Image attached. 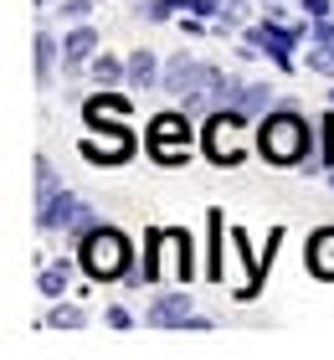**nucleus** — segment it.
Masks as SVG:
<instances>
[{
	"label": "nucleus",
	"instance_id": "f257e3e1",
	"mask_svg": "<svg viewBox=\"0 0 334 360\" xmlns=\"http://www.w3.org/2000/svg\"><path fill=\"white\" fill-rule=\"evenodd\" d=\"M309 124L298 119L293 108H273V113H262V124H257V150L262 160H273V165H298V160L309 155Z\"/></svg>",
	"mask_w": 334,
	"mask_h": 360
},
{
	"label": "nucleus",
	"instance_id": "f03ea898",
	"mask_svg": "<svg viewBox=\"0 0 334 360\" xmlns=\"http://www.w3.org/2000/svg\"><path fill=\"white\" fill-rule=\"evenodd\" d=\"M82 268H88V278H98V283H108V278H129V242L124 232H113V226H93L88 237H82Z\"/></svg>",
	"mask_w": 334,
	"mask_h": 360
},
{
	"label": "nucleus",
	"instance_id": "7ed1b4c3",
	"mask_svg": "<svg viewBox=\"0 0 334 360\" xmlns=\"http://www.w3.org/2000/svg\"><path fill=\"white\" fill-rule=\"evenodd\" d=\"M242 124H247L242 108L211 113V124H206V155L216 160V165H237V160H242V144H237V129Z\"/></svg>",
	"mask_w": 334,
	"mask_h": 360
},
{
	"label": "nucleus",
	"instance_id": "20e7f679",
	"mask_svg": "<svg viewBox=\"0 0 334 360\" xmlns=\"http://www.w3.org/2000/svg\"><path fill=\"white\" fill-rule=\"evenodd\" d=\"M149 150H155L165 165H180V160L191 155V124L180 119V113H160V119L149 124Z\"/></svg>",
	"mask_w": 334,
	"mask_h": 360
},
{
	"label": "nucleus",
	"instance_id": "39448f33",
	"mask_svg": "<svg viewBox=\"0 0 334 360\" xmlns=\"http://www.w3.org/2000/svg\"><path fill=\"white\" fill-rule=\"evenodd\" d=\"M298 37H304L298 26H278L273 15H267L262 26H252V31H247V41H252L262 57H273L278 68H293V46H298Z\"/></svg>",
	"mask_w": 334,
	"mask_h": 360
},
{
	"label": "nucleus",
	"instance_id": "423d86ee",
	"mask_svg": "<svg viewBox=\"0 0 334 360\" xmlns=\"http://www.w3.org/2000/svg\"><path fill=\"white\" fill-rule=\"evenodd\" d=\"M41 226H46V232H57V226H62V232H77V237H88L98 221H93V211L82 206L77 195H67V191H62L52 206H41Z\"/></svg>",
	"mask_w": 334,
	"mask_h": 360
},
{
	"label": "nucleus",
	"instance_id": "0eeeda50",
	"mask_svg": "<svg viewBox=\"0 0 334 360\" xmlns=\"http://www.w3.org/2000/svg\"><path fill=\"white\" fill-rule=\"evenodd\" d=\"M144 319L155 324V330H191V324H195V314H191V299H186V293H165V299H155Z\"/></svg>",
	"mask_w": 334,
	"mask_h": 360
},
{
	"label": "nucleus",
	"instance_id": "6e6552de",
	"mask_svg": "<svg viewBox=\"0 0 334 360\" xmlns=\"http://www.w3.org/2000/svg\"><path fill=\"white\" fill-rule=\"evenodd\" d=\"M129 150H134V144H129V129H119V134H113L108 144L82 139V155H88V160H98V165H124V160H129Z\"/></svg>",
	"mask_w": 334,
	"mask_h": 360
},
{
	"label": "nucleus",
	"instance_id": "1a4fd4ad",
	"mask_svg": "<svg viewBox=\"0 0 334 360\" xmlns=\"http://www.w3.org/2000/svg\"><path fill=\"white\" fill-rule=\"evenodd\" d=\"M309 273L334 278V226H324V232L309 237Z\"/></svg>",
	"mask_w": 334,
	"mask_h": 360
},
{
	"label": "nucleus",
	"instance_id": "9d476101",
	"mask_svg": "<svg viewBox=\"0 0 334 360\" xmlns=\"http://www.w3.org/2000/svg\"><path fill=\"white\" fill-rule=\"evenodd\" d=\"M93 46H98V31L93 26H72V31H67V41H62L67 68H82V62L93 57Z\"/></svg>",
	"mask_w": 334,
	"mask_h": 360
},
{
	"label": "nucleus",
	"instance_id": "9b49d317",
	"mask_svg": "<svg viewBox=\"0 0 334 360\" xmlns=\"http://www.w3.org/2000/svg\"><path fill=\"white\" fill-rule=\"evenodd\" d=\"M237 108L252 119V113H273L278 103H273V83H247L242 88V98H237Z\"/></svg>",
	"mask_w": 334,
	"mask_h": 360
},
{
	"label": "nucleus",
	"instance_id": "f8f14e48",
	"mask_svg": "<svg viewBox=\"0 0 334 360\" xmlns=\"http://www.w3.org/2000/svg\"><path fill=\"white\" fill-rule=\"evenodd\" d=\"M129 113V98H93L88 108H82V119H88L93 129H103L108 119H124Z\"/></svg>",
	"mask_w": 334,
	"mask_h": 360
},
{
	"label": "nucleus",
	"instance_id": "ddd939ff",
	"mask_svg": "<svg viewBox=\"0 0 334 360\" xmlns=\"http://www.w3.org/2000/svg\"><path fill=\"white\" fill-rule=\"evenodd\" d=\"M37 283H41V293H46V299H62V293H67V283H72V263H67V257H62V263H46Z\"/></svg>",
	"mask_w": 334,
	"mask_h": 360
},
{
	"label": "nucleus",
	"instance_id": "4468645a",
	"mask_svg": "<svg viewBox=\"0 0 334 360\" xmlns=\"http://www.w3.org/2000/svg\"><path fill=\"white\" fill-rule=\"evenodd\" d=\"M57 195H62V180H57V170L46 165V160H37V211H41V206H52Z\"/></svg>",
	"mask_w": 334,
	"mask_h": 360
},
{
	"label": "nucleus",
	"instance_id": "2eb2a0df",
	"mask_svg": "<svg viewBox=\"0 0 334 360\" xmlns=\"http://www.w3.org/2000/svg\"><path fill=\"white\" fill-rule=\"evenodd\" d=\"M155 77H160V68H155V57H149V52H134V57H129V88L144 93Z\"/></svg>",
	"mask_w": 334,
	"mask_h": 360
},
{
	"label": "nucleus",
	"instance_id": "dca6fc26",
	"mask_svg": "<svg viewBox=\"0 0 334 360\" xmlns=\"http://www.w3.org/2000/svg\"><path fill=\"white\" fill-rule=\"evenodd\" d=\"M93 77H98L103 88H113L119 77H129V68H124L119 57H93Z\"/></svg>",
	"mask_w": 334,
	"mask_h": 360
},
{
	"label": "nucleus",
	"instance_id": "f3484780",
	"mask_svg": "<svg viewBox=\"0 0 334 360\" xmlns=\"http://www.w3.org/2000/svg\"><path fill=\"white\" fill-rule=\"evenodd\" d=\"M57 52H62V46H57L52 37H46V31H37V72H41V83L52 77V62H57Z\"/></svg>",
	"mask_w": 334,
	"mask_h": 360
},
{
	"label": "nucleus",
	"instance_id": "a211bd4d",
	"mask_svg": "<svg viewBox=\"0 0 334 360\" xmlns=\"http://www.w3.org/2000/svg\"><path fill=\"white\" fill-rule=\"evenodd\" d=\"M304 62H309L314 72H324V77H334V41H314Z\"/></svg>",
	"mask_w": 334,
	"mask_h": 360
},
{
	"label": "nucleus",
	"instance_id": "6ab92c4d",
	"mask_svg": "<svg viewBox=\"0 0 334 360\" xmlns=\"http://www.w3.org/2000/svg\"><path fill=\"white\" fill-rule=\"evenodd\" d=\"M82 319H88V314H82L77 304H57V309H52V324H57V330H82Z\"/></svg>",
	"mask_w": 334,
	"mask_h": 360
},
{
	"label": "nucleus",
	"instance_id": "aec40b11",
	"mask_svg": "<svg viewBox=\"0 0 334 360\" xmlns=\"http://www.w3.org/2000/svg\"><path fill=\"white\" fill-rule=\"evenodd\" d=\"M216 21H226V26L247 21V0H221V11H216Z\"/></svg>",
	"mask_w": 334,
	"mask_h": 360
},
{
	"label": "nucleus",
	"instance_id": "412c9836",
	"mask_svg": "<svg viewBox=\"0 0 334 360\" xmlns=\"http://www.w3.org/2000/svg\"><path fill=\"white\" fill-rule=\"evenodd\" d=\"M62 15H67V21H88V15H93V6H88V0H67V6H62Z\"/></svg>",
	"mask_w": 334,
	"mask_h": 360
},
{
	"label": "nucleus",
	"instance_id": "4be33fe9",
	"mask_svg": "<svg viewBox=\"0 0 334 360\" xmlns=\"http://www.w3.org/2000/svg\"><path fill=\"white\" fill-rule=\"evenodd\" d=\"M304 11L314 15V21H324V15H334V6H329V0H304Z\"/></svg>",
	"mask_w": 334,
	"mask_h": 360
},
{
	"label": "nucleus",
	"instance_id": "5701e85b",
	"mask_svg": "<svg viewBox=\"0 0 334 360\" xmlns=\"http://www.w3.org/2000/svg\"><path fill=\"white\" fill-rule=\"evenodd\" d=\"M108 324H113V330H124V324H129V309L113 304V309H108Z\"/></svg>",
	"mask_w": 334,
	"mask_h": 360
},
{
	"label": "nucleus",
	"instance_id": "b1692460",
	"mask_svg": "<svg viewBox=\"0 0 334 360\" xmlns=\"http://www.w3.org/2000/svg\"><path fill=\"white\" fill-rule=\"evenodd\" d=\"M191 11L195 15H216V11H221V0H191Z\"/></svg>",
	"mask_w": 334,
	"mask_h": 360
},
{
	"label": "nucleus",
	"instance_id": "393cba45",
	"mask_svg": "<svg viewBox=\"0 0 334 360\" xmlns=\"http://www.w3.org/2000/svg\"><path fill=\"white\" fill-rule=\"evenodd\" d=\"M324 165L334 170V119H329V150H324Z\"/></svg>",
	"mask_w": 334,
	"mask_h": 360
},
{
	"label": "nucleus",
	"instance_id": "a878e982",
	"mask_svg": "<svg viewBox=\"0 0 334 360\" xmlns=\"http://www.w3.org/2000/svg\"><path fill=\"white\" fill-rule=\"evenodd\" d=\"M329 180H334V170H329Z\"/></svg>",
	"mask_w": 334,
	"mask_h": 360
},
{
	"label": "nucleus",
	"instance_id": "bb28decb",
	"mask_svg": "<svg viewBox=\"0 0 334 360\" xmlns=\"http://www.w3.org/2000/svg\"><path fill=\"white\" fill-rule=\"evenodd\" d=\"M329 98H334V93H329Z\"/></svg>",
	"mask_w": 334,
	"mask_h": 360
}]
</instances>
